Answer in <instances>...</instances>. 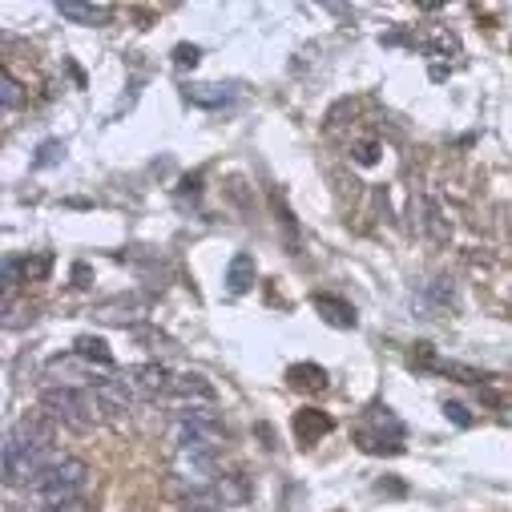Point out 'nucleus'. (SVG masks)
<instances>
[{"mask_svg": "<svg viewBox=\"0 0 512 512\" xmlns=\"http://www.w3.org/2000/svg\"><path fill=\"white\" fill-rule=\"evenodd\" d=\"M93 400H97V412H105L109 420H121L125 412L134 408V392H130V383H125L121 375H101L93 383Z\"/></svg>", "mask_w": 512, "mask_h": 512, "instance_id": "39448f33", "label": "nucleus"}, {"mask_svg": "<svg viewBox=\"0 0 512 512\" xmlns=\"http://www.w3.org/2000/svg\"><path fill=\"white\" fill-rule=\"evenodd\" d=\"M335 428V420L327 416V412H315V408H303L299 416H295V436H299V444H315L319 436H327Z\"/></svg>", "mask_w": 512, "mask_h": 512, "instance_id": "9b49d317", "label": "nucleus"}, {"mask_svg": "<svg viewBox=\"0 0 512 512\" xmlns=\"http://www.w3.org/2000/svg\"><path fill=\"white\" fill-rule=\"evenodd\" d=\"M57 432H53V420L45 412H33L25 420H17L9 432H5V480L9 484H33L49 464H57Z\"/></svg>", "mask_w": 512, "mask_h": 512, "instance_id": "f257e3e1", "label": "nucleus"}, {"mask_svg": "<svg viewBox=\"0 0 512 512\" xmlns=\"http://www.w3.org/2000/svg\"><path fill=\"white\" fill-rule=\"evenodd\" d=\"M182 97L190 105H198V109H222V105H230L238 97V85H186Z\"/></svg>", "mask_w": 512, "mask_h": 512, "instance_id": "1a4fd4ad", "label": "nucleus"}, {"mask_svg": "<svg viewBox=\"0 0 512 512\" xmlns=\"http://www.w3.org/2000/svg\"><path fill=\"white\" fill-rule=\"evenodd\" d=\"M186 512H218V508H190V504H186Z\"/></svg>", "mask_w": 512, "mask_h": 512, "instance_id": "4be33fe9", "label": "nucleus"}, {"mask_svg": "<svg viewBox=\"0 0 512 512\" xmlns=\"http://www.w3.org/2000/svg\"><path fill=\"white\" fill-rule=\"evenodd\" d=\"M85 484H89V468H85L81 460H73V456H61L57 464H49V468L29 484V496L41 504V512H49V508H61V504L81 500Z\"/></svg>", "mask_w": 512, "mask_h": 512, "instance_id": "f03ea898", "label": "nucleus"}, {"mask_svg": "<svg viewBox=\"0 0 512 512\" xmlns=\"http://www.w3.org/2000/svg\"><path fill=\"white\" fill-rule=\"evenodd\" d=\"M287 379H291V388H303V392H323L327 388V371L315 367V363H295L287 371Z\"/></svg>", "mask_w": 512, "mask_h": 512, "instance_id": "4468645a", "label": "nucleus"}, {"mask_svg": "<svg viewBox=\"0 0 512 512\" xmlns=\"http://www.w3.org/2000/svg\"><path fill=\"white\" fill-rule=\"evenodd\" d=\"M25 101V93H21V81L5 69V73H0V105H5V113H13L17 105Z\"/></svg>", "mask_w": 512, "mask_h": 512, "instance_id": "dca6fc26", "label": "nucleus"}, {"mask_svg": "<svg viewBox=\"0 0 512 512\" xmlns=\"http://www.w3.org/2000/svg\"><path fill=\"white\" fill-rule=\"evenodd\" d=\"M170 396L178 400V408H194V404H214V388L202 379V375H194V371H186V375H178L174 383H170Z\"/></svg>", "mask_w": 512, "mask_h": 512, "instance_id": "6e6552de", "label": "nucleus"}, {"mask_svg": "<svg viewBox=\"0 0 512 512\" xmlns=\"http://www.w3.org/2000/svg\"><path fill=\"white\" fill-rule=\"evenodd\" d=\"M125 383H130V392H134V400H158V396H166L170 392V371L166 367H158V363H138V367H130L121 375Z\"/></svg>", "mask_w": 512, "mask_h": 512, "instance_id": "423d86ee", "label": "nucleus"}, {"mask_svg": "<svg viewBox=\"0 0 512 512\" xmlns=\"http://www.w3.org/2000/svg\"><path fill=\"white\" fill-rule=\"evenodd\" d=\"M311 307L323 315V323H331V327H355L359 319H355V307L351 303H343V299H335V295H315L311 299Z\"/></svg>", "mask_w": 512, "mask_h": 512, "instance_id": "9d476101", "label": "nucleus"}, {"mask_svg": "<svg viewBox=\"0 0 512 512\" xmlns=\"http://www.w3.org/2000/svg\"><path fill=\"white\" fill-rule=\"evenodd\" d=\"M49 512H89L85 500H73V504H61V508H49Z\"/></svg>", "mask_w": 512, "mask_h": 512, "instance_id": "412c9836", "label": "nucleus"}, {"mask_svg": "<svg viewBox=\"0 0 512 512\" xmlns=\"http://www.w3.org/2000/svg\"><path fill=\"white\" fill-rule=\"evenodd\" d=\"M77 355H81V359H97L101 367H113V355H109V347H105V339H93V335H81V339H77Z\"/></svg>", "mask_w": 512, "mask_h": 512, "instance_id": "2eb2a0df", "label": "nucleus"}, {"mask_svg": "<svg viewBox=\"0 0 512 512\" xmlns=\"http://www.w3.org/2000/svg\"><path fill=\"white\" fill-rule=\"evenodd\" d=\"M339 512H343V508H339Z\"/></svg>", "mask_w": 512, "mask_h": 512, "instance_id": "5701e85b", "label": "nucleus"}, {"mask_svg": "<svg viewBox=\"0 0 512 512\" xmlns=\"http://www.w3.org/2000/svg\"><path fill=\"white\" fill-rule=\"evenodd\" d=\"M355 162H359V166H375V162H379V146H375V142H359V146H355Z\"/></svg>", "mask_w": 512, "mask_h": 512, "instance_id": "6ab92c4d", "label": "nucleus"}, {"mask_svg": "<svg viewBox=\"0 0 512 512\" xmlns=\"http://www.w3.org/2000/svg\"><path fill=\"white\" fill-rule=\"evenodd\" d=\"M355 440H359L363 452H392V456H400L404 452V424L392 416V408H371L367 420L359 424Z\"/></svg>", "mask_w": 512, "mask_h": 512, "instance_id": "20e7f679", "label": "nucleus"}, {"mask_svg": "<svg viewBox=\"0 0 512 512\" xmlns=\"http://www.w3.org/2000/svg\"><path fill=\"white\" fill-rule=\"evenodd\" d=\"M444 416H448L456 428H472V416H468V408H460V404H444Z\"/></svg>", "mask_w": 512, "mask_h": 512, "instance_id": "aec40b11", "label": "nucleus"}, {"mask_svg": "<svg viewBox=\"0 0 512 512\" xmlns=\"http://www.w3.org/2000/svg\"><path fill=\"white\" fill-rule=\"evenodd\" d=\"M61 158H65V146H61V142H45L33 166H37V170H45V166H53V162H61Z\"/></svg>", "mask_w": 512, "mask_h": 512, "instance_id": "f3484780", "label": "nucleus"}, {"mask_svg": "<svg viewBox=\"0 0 512 512\" xmlns=\"http://www.w3.org/2000/svg\"><path fill=\"white\" fill-rule=\"evenodd\" d=\"M250 283H254V254L242 250V254H234L230 267H226V287H230V295H246Z\"/></svg>", "mask_w": 512, "mask_h": 512, "instance_id": "ddd939ff", "label": "nucleus"}, {"mask_svg": "<svg viewBox=\"0 0 512 512\" xmlns=\"http://www.w3.org/2000/svg\"><path fill=\"white\" fill-rule=\"evenodd\" d=\"M57 13H61L65 21H73V25H105L113 9H109V5H77V0H61Z\"/></svg>", "mask_w": 512, "mask_h": 512, "instance_id": "f8f14e48", "label": "nucleus"}, {"mask_svg": "<svg viewBox=\"0 0 512 512\" xmlns=\"http://www.w3.org/2000/svg\"><path fill=\"white\" fill-rule=\"evenodd\" d=\"M174 61H178V65H190V69H194V65L202 61V49H198V45H178V49H174Z\"/></svg>", "mask_w": 512, "mask_h": 512, "instance_id": "a211bd4d", "label": "nucleus"}, {"mask_svg": "<svg viewBox=\"0 0 512 512\" xmlns=\"http://www.w3.org/2000/svg\"><path fill=\"white\" fill-rule=\"evenodd\" d=\"M41 412L53 424H65L73 432H89L93 416H97V400L85 388H73V383H53V388L41 392Z\"/></svg>", "mask_w": 512, "mask_h": 512, "instance_id": "7ed1b4c3", "label": "nucleus"}, {"mask_svg": "<svg viewBox=\"0 0 512 512\" xmlns=\"http://www.w3.org/2000/svg\"><path fill=\"white\" fill-rule=\"evenodd\" d=\"M412 363H420V367H428V371H440V375H456L460 383H480V379H484L476 367H464V363H456V359H440V355L432 351V343H416Z\"/></svg>", "mask_w": 512, "mask_h": 512, "instance_id": "0eeeda50", "label": "nucleus"}]
</instances>
